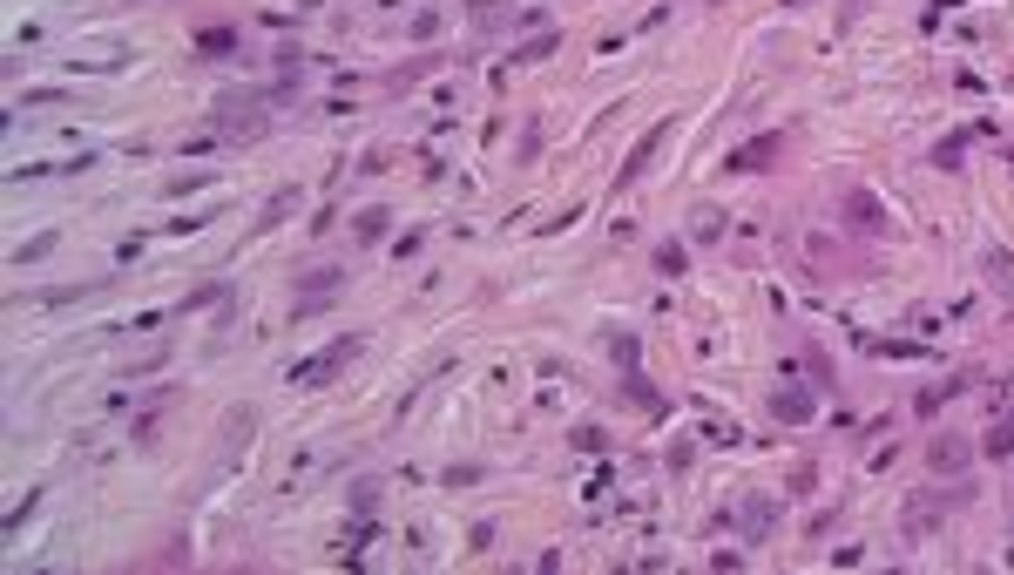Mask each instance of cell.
<instances>
[{
	"label": "cell",
	"instance_id": "24",
	"mask_svg": "<svg viewBox=\"0 0 1014 575\" xmlns=\"http://www.w3.org/2000/svg\"><path fill=\"white\" fill-rule=\"evenodd\" d=\"M609 352H616V366L629 373V359H636V339H629V332H616V339H609Z\"/></svg>",
	"mask_w": 1014,
	"mask_h": 575
},
{
	"label": "cell",
	"instance_id": "14",
	"mask_svg": "<svg viewBox=\"0 0 1014 575\" xmlns=\"http://www.w3.org/2000/svg\"><path fill=\"white\" fill-rule=\"evenodd\" d=\"M197 55H237V28H203L197 34Z\"/></svg>",
	"mask_w": 1014,
	"mask_h": 575
},
{
	"label": "cell",
	"instance_id": "9",
	"mask_svg": "<svg viewBox=\"0 0 1014 575\" xmlns=\"http://www.w3.org/2000/svg\"><path fill=\"white\" fill-rule=\"evenodd\" d=\"M981 454L987 460H1014V413H994V427L981 433Z\"/></svg>",
	"mask_w": 1014,
	"mask_h": 575
},
{
	"label": "cell",
	"instance_id": "13",
	"mask_svg": "<svg viewBox=\"0 0 1014 575\" xmlns=\"http://www.w3.org/2000/svg\"><path fill=\"white\" fill-rule=\"evenodd\" d=\"M960 156H967V129H960V136H940L927 163H933V170H960Z\"/></svg>",
	"mask_w": 1014,
	"mask_h": 575
},
{
	"label": "cell",
	"instance_id": "4",
	"mask_svg": "<svg viewBox=\"0 0 1014 575\" xmlns=\"http://www.w3.org/2000/svg\"><path fill=\"white\" fill-rule=\"evenodd\" d=\"M981 454V440H960V433H933L927 440V467L940 474V481H954V474H967V460Z\"/></svg>",
	"mask_w": 1014,
	"mask_h": 575
},
{
	"label": "cell",
	"instance_id": "5",
	"mask_svg": "<svg viewBox=\"0 0 1014 575\" xmlns=\"http://www.w3.org/2000/svg\"><path fill=\"white\" fill-rule=\"evenodd\" d=\"M670 129H676V115H663V122L649 129L643 143H636V149H629V156H622V170H616V190H629V183H636V176H643L649 163L663 156V143H670Z\"/></svg>",
	"mask_w": 1014,
	"mask_h": 575
},
{
	"label": "cell",
	"instance_id": "15",
	"mask_svg": "<svg viewBox=\"0 0 1014 575\" xmlns=\"http://www.w3.org/2000/svg\"><path fill=\"white\" fill-rule=\"evenodd\" d=\"M798 366H805V379H812V386H832V359H825L818 345H805V352H798Z\"/></svg>",
	"mask_w": 1014,
	"mask_h": 575
},
{
	"label": "cell",
	"instance_id": "7",
	"mask_svg": "<svg viewBox=\"0 0 1014 575\" xmlns=\"http://www.w3.org/2000/svg\"><path fill=\"white\" fill-rule=\"evenodd\" d=\"M812 413H818L812 386H778V393H771V420H798V427H805Z\"/></svg>",
	"mask_w": 1014,
	"mask_h": 575
},
{
	"label": "cell",
	"instance_id": "8",
	"mask_svg": "<svg viewBox=\"0 0 1014 575\" xmlns=\"http://www.w3.org/2000/svg\"><path fill=\"white\" fill-rule=\"evenodd\" d=\"M616 400H622V406H636V413H663V393H656V386H649L643 373H622Z\"/></svg>",
	"mask_w": 1014,
	"mask_h": 575
},
{
	"label": "cell",
	"instance_id": "11",
	"mask_svg": "<svg viewBox=\"0 0 1014 575\" xmlns=\"http://www.w3.org/2000/svg\"><path fill=\"white\" fill-rule=\"evenodd\" d=\"M737 528H744V542H764V535H771V521H778V508H771V501H751V508H737Z\"/></svg>",
	"mask_w": 1014,
	"mask_h": 575
},
{
	"label": "cell",
	"instance_id": "20",
	"mask_svg": "<svg viewBox=\"0 0 1014 575\" xmlns=\"http://www.w3.org/2000/svg\"><path fill=\"white\" fill-rule=\"evenodd\" d=\"M379 508V481H352V515H372Z\"/></svg>",
	"mask_w": 1014,
	"mask_h": 575
},
{
	"label": "cell",
	"instance_id": "12",
	"mask_svg": "<svg viewBox=\"0 0 1014 575\" xmlns=\"http://www.w3.org/2000/svg\"><path fill=\"white\" fill-rule=\"evenodd\" d=\"M974 379H981V373H954V379H940V386H927V393H920V413H940V406H947V400H960V393H967Z\"/></svg>",
	"mask_w": 1014,
	"mask_h": 575
},
{
	"label": "cell",
	"instance_id": "21",
	"mask_svg": "<svg viewBox=\"0 0 1014 575\" xmlns=\"http://www.w3.org/2000/svg\"><path fill=\"white\" fill-rule=\"evenodd\" d=\"M987 278H994V285H1001V291L1014 285V278H1008V251H1001V244H994V251H987Z\"/></svg>",
	"mask_w": 1014,
	"mask_h": 575
},
{
	"label": "cell",
	"instance_id": "10",
	"mask_svg": "<svg viewBox=\"0 0 1014 575\" xmlns=\"http://www.w3.org/2000/svg\"><path fill=\"white\" fill-rule=\"evenodd\" d=\"M352 237H359V244H386V237H393V210H379V203L359 210V217H352Z\"/></svg>",
	"mask_w": 1014,
	"mask_h": 575
},
{
	"label": "cell",
	"instance_id": "27",
	"mask_svg": "<svg viewBox=\"0 0 1014 575\" xmlns=\"http://www.w3.org/2000/svg\"><path fill=\"white\" fill-rule=\"evenodd\" d=\"M710 7H724V0H710Z\"/></svg>",
	"mask_w": 1014,
	"mask_h": 575
},
{
	"label": "cell",
	"instance_id": "3",
	"mask_svg": "<svg viewBox=\"0 0 1014 575\" xmlns=\"http://www.w3.org/2000/svg\"><path fill=\"white\" fill-rule=\"evenodd\" d=\"M785 149H791V136H778V129H771V136L737 143L731 156H724V170H731V176H764V170H778V163H785Z\"/></svg>",
	"mask_w": 1014,
	"mask_h": 575
},
{
	"label": "cell",
	"instance_id": "25",
	"mask_svg": "<svg viewBox=\"0 0 1014 575\" xmlns=\"http://www.w3.org/2000/svg\"><path fill=\"white\" fill-rule=\"evenodd\" d=\"M440 481H447V488H467V481H480V467H467V460H460V467H447Z\"/></svg>",
	"mask_w": 1014,
	"mask_h": 575
},
{
	"label": "cell",
	"instance_id": "16",
	"mask_svg": "<svg viewBox=\"0 0 1014 575\" xmlns=\"http://www.w3.org/2000/svg\"><path fill=\"white\" fill-rule=\"evenodd\" d=\"M683 264H690V251H683L676 237H670V244H656V271H663V278H683Z\"/></svg>",
	"mask_w": 1014,
	"mask_h": 575
},
{
	"label": "cell",
	"instance_id": "19",
	"mask_svg": "<svg viewBox=\"0 0 1014 575\" xmlns=\"http://www.w3.org/2000/svg\"><path fill=\"white\" fill-rule=\"evenodd\" d=\"M555 48H562V34H535V41H528V48H521L514 61H548Z\"/></svg>",
	"mask_w": 1014,
	"mask_h": 575
},
{
	"label": "cell",
	"instance_id": "2",
	"mask_svg": "<svg viewBox=\"0 0 1014 575\" xmlns=\"http://www.w3.org/2000/svg\"><path fill=\"white\" fill-rule=\"evenodd\" d=\"M967 501H974V481L960 474L954 488H933V494H920V501H906V515H900V535H906V542H920V535H927L933 521H947L954 508H967Z\"/></svg>",
	"mask_w": 1014,
	"mask_h": 575
},
{
	"label": "cell",
	"instance_id": "1",
	"mask_svg": "<svg viewBox=\"0 0 1014 575\" xmlns=\"http://www.w3.org/2000/svg\"><path fill=\"white\" fill-rule=\"evenodd\" d=\"M359 352H366V332H345V339H332L325 352H311V359H298V366H291V386H305V393H318V386H332V379L345 373V366H352Z\"/></svg>",
	"mask_w": 1014,
	"mask_h": 575
},
{
	"label": "cell",
	"instance_id": "26",
	"mask_svg": "<svg viewBox=\"0 0 1014 575\" xmlns=\"http://www.w3.org/2000/svg\"><path fill=\"white\" fill-rule=\"evenodd\" d=\"M1008 569H1014V548H1008Z\"/></svg>",
	"mask_w": 1014,
	"mask_h": 575
},
{
	"label": "cell",
	"instance_id": "23",
	"mask_svg": "<svg viewBox=\"0 0 1014 575\" xmlns=\"http://www.w3.org/2000/svg\"><path fill=\"white\" fill-rule=\"evenodd\" d=\"M697 237L717 244V237H724V210H704V217H697Z\"/></svg>",
	"mask_w": 1014,
	"mask_h": 575
},
{
	"label": "cell",
	"instance_id": "6",
	"mask_svg": "<svg viewBox=\"0 0 1014 575\" xmlns=\"http://www.w3.org/2000/svg\"><path fill=\"white\" fill-rule=\"evenodd\" d=\"M845 230H859V237H879L886 230V210H879L873 190H845Z\"/></svg>",
	"mask_w": 1014,
	"mask_h": 575
},
{
	"label": "cell",
	"instance_id": "22",
	"mask_svg": "<svg viewBox=\"0 0 1014 575\" xmlns=\"http://www.w3.org/2000/svg\"><path fill=\"white\" fill-rule=\"evenodd\" d=\"M203 305H224V285H203V291L183 298V312H203Z\"/></svg>",
	"mask_w": 1014,
	"mask_h": 575
},
{
	"label": "cell",
	"instance_id": "18",
	"mask_svg": "<svg viewBox=\"0 0 1014 575\" xmlns=\"http://www.w3.org/2000/svg\"><path fill=\"white\" fill-rule=\"evenodd\" d=\"M55 251V230H41V237H28L21 251H14V264H34V258H48Z\"/></svg>",
	"mask_w": 1014,
	"mask_h": 575
},
{
	"label": "cell",
	"instance_id": "17",
	"mask_svg": "<svg viewBox=\"0 0 1014 575\" xmlns=\"http://www.w3.org/2000/svg\"><path fill=\"white\" fill-rule=\"evenodd\" d=\"M291 210H298V190H278V197L264 203V224H257V230H271V224H284V217H291Z\"/></svg>",
	"mask_w": 1014,
	"mask_h": 575
}]
</instances>
